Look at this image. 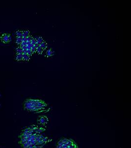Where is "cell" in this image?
<instances>
[{"label":"cell","mask_w":131,"mask_h":148,"mask_svg":"<svg viewBox=\"0 0 131 148\" xmlns=\"http://www.w3.org/2000/svg\"><path fill=\"white\" fill-rule=\"evenodd\" d=\"M44 130L35 125L28 127L19 136V143L22 148H43L47 138L43 134Z\"/></svg>","instance_id":"6da1fadb"},{"label":"cell","mask_w":131,"mask_h":148,"mask_svg":"<svg viewBox=\"0 0 131 148\" xmlns=\"http://www.w3.org/2000/svg\"><path fill=\"white\" fill-rule=\"evenodd\" d=\"M47 106V104L43 101L40 100L29 99L24 103V108L29 112H41Z\"/></svg>","instance_id":"7a4b0ae2"},{"label":"cell","mask_w":131,"mask_h":148,"mask_svg":"<svg viewBox=\"0 0 131 148\" xmlns=\"http://www.w3.org/2000/svg\"><path fill=\"white\" fill-rule=\"evenodd\" d=\"M57 148H78V147L72 139L63 138L58 142Z\"/></svg>","instance_id":"3957f363"},{"label":"cell","mask_w":131,"mask_h":148,"mask_svg":"<svg viewBox=\"0 0 131 148\" xmlns=\"http://www.w3.org/2000/svg\"><path fill=\"white\" fill-rule=\"evenodd\" d=\"M0 40L4 44H7L11 42L12 40L11 36L10 34L3 33L0 36Z\"/></svg>","instance_id":"277c9868"},{"label":"cell","mask_w":131,"mask_h":148,"mask_svg":"<svg viewBox=\"0 0 131 148\" xmlns=\"http://www.w3.org/2000/svg\"><path fill=\"white\" fill-rule=\"evenodd\" d=\"M34 39L36 40V44H37L39 46V45L43 42V39L42 37H35Z\"/></svg>","instance_id":"5b68a950"},{"label":"cell","mask_w":131,"mask_h":148,"mask_svg":"<svg viewBox=\"0 0 131 148\" xmlns=\"http://www.w3.org/2000/svg\"><path fill=\"white\" fill-rule=\"evenodd\" d=\"M30 36V32L29 31H22V38H26V37H28Z\"/></svg>","instance_id":"8992f818"},{"label":"cell","mask_w":131,"mask_h":148,"mask_svg":"<svg viewBox=\"0 0 131 148\" xmlns=\"http://www.w3.org/2000/svg\"><path fill=\"white\" fill-rule=\"evenodd\" d=\"M39 46L41 47V48L42 49H46L47 47V44H46V42H42V43H41L40 45H39Z\"/></svg>","instance_id":"52a82bcc"},{"label":"cell","mask_w":131,"mask_h":148,"mask_svg":"<svg viewBox=\"0 0 131 148\" xmlns=\"http://www.w3.org/2000/svg\"><path fill=\"white\" fill-rule=\"evenodd\" d=\"M22 54H16V60L17 61L22 60Z\"/></svg>","instance_id":"ba28073f"},{"label":"cell","mask_w":131,"mask_h":148,"mask_svg":"<svg viewBox=\"0 0 131 148\" xmlns=\"http://www.w3.org/2000/svg\"><path fill=\"white\" fill-rule=\"evenodd\" d=\"M16 38H22V31H17V32H16Z\"/></svg>","instance_id":"9c48e42d"},{"label":"cell","mask_w":131,"mask_h":148,"mask_svg":"<svg viewBox=\"0 0 131 148\" xmlns=\"http://www.w3.org/2000/svg\"><path fill=\"white\" fill-rule=\"evenodd\" d=\"M42 51H43V49L41 48V47L39 46H38L37 48L36 49V52H37L38 54L42 53Z\"/></svg>","instance_id":"30bf717a"},{"label":"cell","mask_w":131,"mask_h":148,"mask_svg":"<svg viewBox=\"0 0 131 148\" xmlns=\"http://www.w3.org/2000/svg\"><path fill=\"white\" fill-rule=\"evenodd\" d=\"M53 54V52H52V51H51V49H48V50L47 51V52H46V55H47V56H48V57L52 56Z\"/></svg>","instance_id":"8fae6325"},{"label":"cell","mask_w":131,"mask_h":148,"mask_svg":"<svg viewBox=\"0 0 131 148\" xmlns=\"http://www.w3.org/2000/svg\"><path fill=\"white\" fill-rule=\"evenodd\" d=\"M22 38H16V44L17 45H20L21 44V42H22Z\"/></svg>","instance_id":"7c38bea8"}]
</instances>
